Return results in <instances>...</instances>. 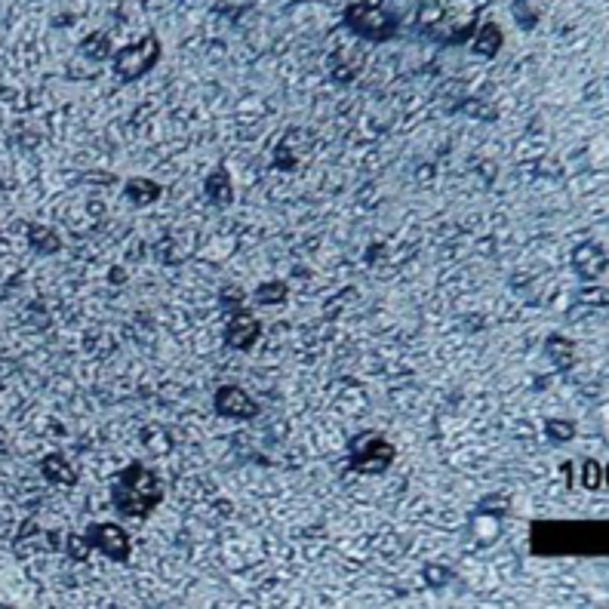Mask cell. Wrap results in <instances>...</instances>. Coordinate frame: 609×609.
<instances>
[{
	"instance_id": "cell-1",
	"label": "cell",
	"mask_w": 609,
	"mask_h": 609,
	"mask_svg": "<svg viewBox=\"0 0 609 609\" xmlns=\"http://www.w3.org/2000/svg\"><path fill=\"white\" fill-rule=\"evenodd\" d=\"M483 0H428L416 13V31L440 47H462L474 37Z\"/></svg>"
},
{
	"instance_id": "cell-2",
	"label": "cell",
	"mask_w": 609,
	"mask_h": 609,
	"mask_svg": "<svg viewBox=\"0 0 609 609\" xmlns=\"http://www.w3.org/2000/svg\"><path fill=\"white\" fill-rule=\"evenodd\" d=\"M530 542L536 554H603L606 523H533Z\"/></svg>"
},
{
	"instance_id": "cell-3",
	"label": "cell",
	"mask_w": 609,
	"mask_h": 609,
	"mask_svg": "<svg viewBox=\"0 0 609 609\" xmlns=\"http://www.w3.org/2000/svg\"><path fill=\"white\" fill-rule=\"evenodd\" d=\"M160 502H164V483H160V477L151 468H145L142 462H133L120 474H114L111 505L117 514L145 520Z\"/></svg>"
},
{
	"instance_id": "cell-4",
	"label": "cell",
	"mask_w": 609,
	"mask_h": 609,
	"mask_svg": "<svg viewBox=\"0 0 609 609\" xmlns=\"http://www.w3.org/2000/svg\"><path fill=\"white\" fill-rule=\"evenodd\" d=\"M342 25L367 44H388L400 28V19L388 13L382 0H351L342 13Z\"/></svg>"
},
{
	"instance_id": "cell-5",
	"label": "cell",
	"mask_w": 609,
	"mask_h": 609,
	"mask_svg": "<svg viewBox=\"0 0 609 609\" xmlns=\"http://www.w3.org/2000/svg\"><path fill=\"white\" fill-rule=\"evenodd\" d=\"M345 453H348V471L376 477V474H385L394 465L397 446L379 431H360V434H354L348 440Z\"/></svg>"
},
{
	"instance_id": "cell-6",
	"label": "cell",
	"mask_w": 609,
	"mask_h": 609,
	"mask_svg": "<svg viewBox=\"0 0 609 609\" xmlns=\"http://www.w3.org/2000/svg\"><path fill=\"white\" fill-rule=\"evenodd\" d=\"M160 56H164V44H160V37L145 34V37L136 40V44L117 50L111 56V71H114V77L120 80V84H136V80H142L148 71H154Z\"/></svg>"
},
{
	"instance_id": "cell-7",
	"label": "cell",
	"mask_w": 609,
	"mask_h": 609,
	"mask_svg": "<svg viewBox=\"0 0 609 609\" xmlns=\"http://www.w3.org/2000/svg\"><path fill=\"white\" fill-rule=\"evenodd\" d=\"M84 539L93 551H102L105 557H111L114 563H127L133 554V542L130 533L117 523H90L84 530Z\"/></svg>"
},
{
	"instance_id": "cell-8",
	"label": "cell",
	"mask_w": 609,
	"mask_h": 609,
	"mask_svg": "<svg viewBox=\"0 0 609 609\" xmlns=\"http://www.w3.org/2000/svg\"><path fill=\"white\" fill-rule=\"evenodd\" d=\"M213 410L222 416V419H234V422H250V419H259L262 413V403L247 394L240 385H219L216 394H213Z\"/></svg>"
},
{
	"instance_id": "cell-9",
	"label": "cell",
	"mask_w": 609,
	"mask_h": 609,
	"mask_svg": "<svg viewBox=\"0 0 609 609\" xmlns=\"http://www.w3.org/2000/svg\"><path fill=\"white\" fill-rule=\"evenodd\" d=\"M222 336H225V345L231 351H253L259 336H262V320L256 314H250V311L237 308V311L228 314Z\"/></svg>"
},
{
	"instance_id": "cell-10",
	"label": "cell",
	"mask_w": 609,
	"mask_h": 609,
	"mask_svg": "<svg viewBox=\"0 0 609 609\" xmlns=\"http://www.w3.org/2000/svg\"><path fill=\"white\" fill-rule=\"evenodd\" d=\"M203 194H207L210 207H216V210H228L234 203V182H231V173L225 164H219L213 173H207V179H203Z\"/></svg>"
},
{
	"instance_id": "cell-11",
	"label": "cell",
	"mask_w": 609,
	"mask_h": 609,
	"mask_svg": "<svg viewBox=\"0 0 609 609\" xmlns=\"http://www.w3.org/2000/svg\"><path fill=\"white\" fill-rule=\"evenodd\" d=\"M505 47V31L496 22H483L477 25L474 37H471V50L483 59H493L499 56V50Z\"/></svg>"
},
{
	"instance_id": "cell-12",
	"label": "cell",
	"mask_w": 609,
	"mask_h": 609,
	"mask_svg": "<svg viewBox=\"0 0 609 609\" xmlns=\"http://www.w3.org/2000/svg\"><path fill=\"white\" fill-rule=\"evenodd\" d=\"M25 234H28L31 250H34V253H40V256H56V253L62 250V240H59V234H56L50 225L31 222V225L25 228Z\"/></svg>"
},
{
	"instance_id": "cell-13",
	"label": "cell",
	"mask_w": 609,
	"mask_h": 609,
	"mask_svg": "<svg viewBox=\"0 0 609 609\" xmlns=\"http://www.w3.org/2000/svg\"><path fill=\"white\" fill-rule=\"evenodd\" d=\"M160 194H164V188H160V182H154V179L136 176V179H127V185H124V197L133 203V207H148V203H157Z\"/></svg>"
},
{
	"instance_id": "cell-14",
	"label": "cell",
	"mask_w": 609,
	"mask_h": 609,
	"mask_svg": "<svg viewBox=\"0 0 609 609\" xmlns=\"http://www.w3.org/2000/svg\"><path fill=\"white\" fill-rule=\"evenodd\" d=\"M40 471H44V477L50 483H59V486H74L77 483V474H74V468L68 465V459L62 453L44 456V462H40Z\"/></svg>"
},
{
	"instance_id": "cell-15",
	"label": "cell",
	"mask_w": 609,
	"mask_h": 609,
	"mask_svg": "<svg viewBox=\"0 0 609 609\" xmlns=\"http://www.w3.org/2000/svg\"><path fill=\"white\" fill-rule=\"evenodd\" d=\"M545 354L551 357V363L557 370H570L573 360H576V351H573V342L563 339V336H548L545 342Z\"/></svg>"
},
{
	"instance_id": "cell-16",
	"label": "cell",
	"mask_w": 609,
	"mask_h": 609,
	"mask_svg": "<svg viewBox=\"0 0 609 609\" xmlns=\"http://www.w3.org/2000/svg\"><path fill=\"white\" fill-rule=\"evenodd\" d=\"M290 287L283 280H271V283H259L253 290V302L256 305H287Z\"/></svg>"
},
{
	"instance_id": "cell-17",
	"label": "cell",
	"mask_w": 609,
	"mask_h": 609,
	"mask_svg": "<svg viewBox=\"0 0 609 609\" xmlns=\"http://www.w3.org/2000/svg\"><path fill=\"white\" fill-rule=\"evenodd\" d=\"M545 437L551 440V443H566V440H573L576 437V422H570V419H545Z\"/></svg>"
},
{
	"instance_id": "cell-18",
	"label": "cell",
	"mask_w": 609,
	"mask_h": 609,
	"mask_svg": "<svg viewBox=\"0 0 609 609\" xmlns=\"http://www.w3.org/2000/svg\"><path fill=\"white\" fill-rule=\"evenodd\" d=\"M582 483H585V490H600V486H603V465L588 459L582 465Z\"/></svg>"
},
{
	"instance_id": "cell-19",
	"label": "cell",
	"mask_w": 609,
	"mask_h": 609,
	"mask_svg": "<svg viewBox=\"0 0 609 609\" xmlns=\"http://www.w3.org/2000/svg\"><path fill=\"white\" fill-rule=\"evenodd\" d=\"M90 545H87V539L84 536H68V554L74 557V560H80V563H84L87 557H90Z\"/></svg>"
}]
</instances>
